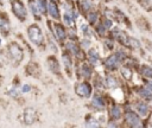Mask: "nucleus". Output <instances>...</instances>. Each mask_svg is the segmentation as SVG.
I'll use <instances>...</instances> for the list:
<instances>
[{"instance_id":"obj_1","label":"nucleus","mask_w":152,"mask_h":128,"mask_svg":"<svg viewBox=\"0 0 152 128\" xmlns=\"http://www.w3.org/2000/svg\"><path fill=\"white\" fill-rule=\"evenodd\" d=\"M7 53H8V58L10 60L17 66L21 63L23 58H24V51L20 47V45L15 41H12L8 44L7 46Z\"/></svg>"},{"instance_id":"obj_8","label":"nucleus","mask_w":152,"mask_h":128,"mask_svg":"<svg viewBox=\"0 0 152 128\" xmlns=\"http://www.w3.org/2000/svg\"><path fill=\"white\" fill-rule=\"evenodd\" d=\"M48 13L55 20H59L61 19V13H59V8H58V5H57V1L50 0L48 2Z\"/></svg>"},{"instance_id":"obj_28","label":"nucleus","mask_w":152,"mask_h":128,"mask_svg":"<svg viewBox=\"0 0 152 128\" xmlns=\"http://www.w3.org/2000/svg\"><path fill=\"white\" fill-rule=\"evenodd\" d=\"M128 46L137 49V47H139V46H140V43H139L137 39H134V38H129V41H128Z\"/></svg>"},{"instance_id":"obj_19","label":"nucleus","mask_w":152,"mask_h":128,"mask_svg":"<svg viewBox=\"0 0 152 128\" xmlns=\"http://www.w3.org/2000/svg\"><path fill=\"white\" fill-rule=\"evenodd\" d=\"M84 126H86V127H99V126H100V121H97L95 117L88 116V117L86 119Z\"/></svg>"},{"instance_id":"obj_21","label":"nucleus","mask_w":152,"mask_h":128,"mask_svg":"<svg viewBox=\"0 0 152 128\" xmlns=\"http://www.w3.org/2000/svg\"><path fill=\"white\" fill-rule=\"evenodd\" d=\"M20 92H21V91L19 90V88H18L17 85H12V87L7 90V95H10L11 97H14V98L18 97V96L20 95Z\"/></svg>"},{"instance_id":"obj_16","label":"nucleus","mask_w":152,"mask_h":128,"mask_svg":"<svg viewBox=\"0 0 152 128\" xmlns=\"http://www.w3.org/2000/svg\"><path fill=\"white\" fill-rule=\"evenodd\" d=\"M36 4L40 14H48V0H36Z\"/></svg>"},{"instance_id":"obj_5","label":"nucleus","mask_w":152,"mask_h":128,"mask_svg":"<svg viewBox=\"0 0 152 128\" xmlns=\"http://www.w3.org/2000/svg\"><path fill=\"white\" fill-rule=\"evenodd\" d=\"M75 94L82 98H88L91 95V85L88 82H78L74 87Z\"/></svg>"},{"instance_id":"obj_31","label":"nucleus","mask_w":152,"mask_h":128,"mask_svg":"<svg viewBox=\"0 0 152 128\" xmlns=\"http://www.w3.org/2000/svg\"><path fill=\"white\" fill-rule=\"evenodd\" d=\"M30 90H31V85L30 84H23V87L20 89V91L23 94H27V92H30Z\"/></svg>"},{"instance_id":"obj_33","label":"nucleus","mask_w":152,"mask_h":128,"mask_svg":"<svg viewBox=\"0 0 152 128\" xmlns=\"http://www.w3.org/2000/svg\"><path fill=\"white\" fill-rule=\"evenodd\" d=\"M146 88H147L148 90H151V91H152V82H147V84H146Z\"/></svg>"},{"instance_id":"obj_17","label":"nucleus","mask_w":152,"mask_h":128,"mask_svg":"<svg viewBox=\"0 0 152 128\" xmlns=\"http://www.w3.org/2000/svg\"><path fill=\"white\" fill-rule=\"evenodd\" d=\"M91 7V4L89 0H78V8L82 9L84 13H88Z\"/></svg>"},{"instance_id":"obj_4","label":"nucleus","mask_w":152,"mask_h":128,"mask_svg":"<svg viewBox=\"0 0 152 128\" xmlns=\"http://www.w3.org/2000/svg\"><path fill=\"white\" fill-rule=\"evenodd\" d=\"M38 121V114L37 110L32 107H27L24 109L23 115H21V122L26 126H31Z\"/></svg>"},{"instance_id":"obj_32","label":"nucleus","mask_w":152,"mask_h":128,"mask_svg":"<svg viewBox=\"0 0 152 128\" xmlns=\"http://www.w3.org/2000/svg\"><path fill=\"white\" fill-rule=\"evenodd\" d=\"M89 44H90V40H89V38H86V37H84V39H82V41H81L82 47H88Z\"/></svg>"},{"instance_id":"obj_26","label":"nucleus","mask_w":152,"mask_h":128,"mask_svg":"<svg viewBox=\"0 0 152 128\" xmlns=\"http://www.w3.org/2000/svg\"><path fill=\"white\" fill-rule=\"evenodd\" d=\"M106 83H107V87H109V88H115V87L118 85L115 78L112 77V76H108V77L106 78Z\"/></svg>"},{"instance_id":"obj_11","label":"nucleus","mask_w":152,"mask_h":128,"mask_svg":"<svg viewBox=\"0 0 152 128\" xmlns=\"http://www.w3.org/2000/svg\"><path fill=\"white\" fill-rule=\"evenodd\" d=\"M62 62H63V65H64V69H65V72L68 73L69 77H71V69H72V62H71V57L69 55V52H64L62 55Z\"/></svg>"},{"instance_id":"obj_14","label":"nucleus","mask_w":152,"mask_h":128,"mask_svg":"<svg viewBox=\"0 0 152 128\" xmlns=\"http://www.w3.org/2000/svg\"><path fill=\"white\" fill-rule=\"evenodd\" d=\"M88 59H89V63L91 65H99V62H100L99 52L95 49H90L88 51Z\"/></svg>"},{"instance_id":"obj_10","label":"nucleus","mask_w":152,"mask_h":128,"mask_svg":"<svg viewBox=\"0 0 152 128\" xmlns=\"http://www.w3.org/2000/svg\"><path fill=\"white\" fill-rule=\"evenodd\" d=\"M120 57L118 56V53H114V55H110L107 59H106V66L109 69V70H114L119 66V63H120Z\"/></svg>"},{"instance_id":"obj_12","label":"nucleus","mask_w":152,"mask_h":128,"mask_svg":"<svg viewBox=\"0 0 152 128\" xmlns=\"http://www.w3.org/2000/svg\"><path fill=\"white\" fill-rule=\"evenodd\" d=\"M126 120H127V123L132 127H139L140 126V120H139L138 115L131 110L126 113Z\"/></svg>"},{"instance_id":"obj_34","label":"nucleus","mask_w":152,"mask_h":128,"mask_svg":"<svg viewBox=\"0 0 152 128\" xmlns=\"http://www.w3.org/2000/svg\"><path fill=\"white\" fill-rule=\"evenodd\" d=\"M0 46H1V38H0Z\"/></svg>"},{"instance_id":"obj_30","label":"nucleus","mask_w":152,"mask_h":128,"mask_svg":"<svg viewBox=\"0 0 152 128\" xmlns=\"http://www.w3.org/2000/svg\"><path fill=\"white\" fill-rule=\"evenodd\" d=\"M106 30H107V28H106L102 24H101V25H99V26L96 27V31H97V33H99L100 36H103V34H104V32H106Z\"/></svg>"},{"instance_id":"obj_27","label":"nucleus","mask_w":152,"mask_h":128,"mask_svg":"<svg viewBox=\"0 0 152 128\" xmlns=\"http://www.w3.org/2000/svg\"><path fill=\"white\" fill-rule=\"evenodd\" d=\"M97 13L96 12H90L89 14H88V21L91 24V25H94L95 23H96V20H97Z\"/></svg>"},{"instance_id":"obj_24","label":"nucleus","mask_w":152,"mask_h":128,"mask_svg":"<svg viewBox=\"0 0 152 128\" xmlns=\"http://www.w3.org/2000/svg\"><path fill=\"white\" fill-rule=\"evenodd\" d=\"M141 73H142L144 76H146V77L152 78V68H150V66H147V65H144V66L141 68Z\"/></svg>"},{"instance_id":"obj_6","label":"nucleus","mask_w":152,"mask_h":128,"mask_svg":"<svg viewBox=\"0 0 152 128\" xmlns=\"http://www.w3.org/2000/svg\"><path fill=\"white\" fill-rule=\"evenodd\" d=\"M52 25H53V26L51 27V32L53 33L55 38H56L58 41H63V40H65V38H66V31H65V27H64L62 24H58V23H53Z\"/></svg>"},{"instance_id":"obj_13","label":"nucleus","mask_w":152,"mask_h":128,"mask_svg":"<svg viewBox=\"0 0 152 128\" xmlns=\"http://www.w3.org/2000/svg\"><path fill=\"white\" fill-rule=\"evenodd\" d=\"M91 105H93L95 109H97V110H102V109L104 108L106 103H104V100L102 98V96L95 95V96L93 97V100H91Z\"/></svg>"},{"instance_id":"obj_15","label":"nucleus","mask_w":152,"mask_h":128,"mask_svg":"<svg viewBox=\"0 0 152 128\" xmlns=\"http://www.w3.org/2000/svg\"><path fill=\"white\" fill-rule=\"evenodd\" d=\"M80 73H81V76H82L83 78H86V79L90 78V77H91L93 71H91V68L89 66V64L84 63V64H83V65L80 68Z\"/></svg>"},{"instance_id":"obj_3","label":"nucleus","mask_w":152,"mask_h":128,"mask_svg":"<svg viewBox=\"0 0 152 128\" xmlns=\"http://www.w3.org/2000/svg\"><path fill=\"white\" fill-rule=\"evenodd\" d=\"M11 8L15 18L20 21H25L27 18V9L21 0H11Z\"/></svg>"},{"instance_id":"obj_23","label":"nucleus","mask_w":152,"mask_h":128,"mask_svg":"<svg viewBox=\"0 0 152 128\" xmlns=\"http://www.w3.org/2000/svg\"><path fill=\"white\" fill-rule=\"evenodd\" d=\"M138 4L144 9H147V11H151L152 9V2L150 0H138Z\"/></svg>"},{"instance_id":"obj_7","label":"nucleus","mask_w":152,"mask_h":128,"mask_svg":"<svg viewBox=\"0 0 152 128\" xmlns=\"http://www.w3.org/2000/svg\"><path fill=\"white\" fill-rule=\"evenodd\" d=\"M46 63H48V69L51 73H53V75H59L61 73V66H59L58 59L53 55L49 56L46 58Z\"/></svg>"},{"instance_id":"obj_22","label":"nucleus","mask_w":152,"mask_h":128,"mask_svg":"<svg viewBox=\"0 0 152 128\" xmlns=\"http://www.w3.org/2000/svg\"><path fill=\"white\" fill-rule=\"evenodd\" d=\"M110 116H112L114 120H119V119H120V116H121V110H120V108H119L118 105L112 107V109H110Z\"/></svg>"},{"instance_id":"obj_25","label":"nucleus","mask_w":152,"mask_h":128,"mask_svg":"<svg viewBox=\"0 0 152 128\" xmlns=\"http://www.w3.org/2000/svg\"><path fill=\"white\" fill-rule=\"evenodd\" d=\"M121 73H122V76H124L125 79H131L132 78V71L128 68H122L121 69Z\"/></svg>"},{"instance_id":"obj_20","label":"nucleus","mask_w":152,"mask_h":128,"mask_svg":"<svg viewBox=\"0 0 152 128\" xmlns=\"http://www.w3.org/2000/svg\"><path fill=\"white\" fill-rule=\"evenodd\" d=\"M137 110L139 111L140 115L145 116V115H147V113H148V107H147V104H145L144 102H140V103L137 104Z\"/></svg>"},{"instance_id":"obj_2","label":"nucleus","mask_w":152,"mask_h":128,"mask_svg":"<svg viewBox=\"0 0 152 128\" xmlns=\"http://www.w3.org/2000/svg\"><path fill=\"white\" fill-rule=\"evenodd\" d=\"M27 37L36 46H43L44 45V34L37 24H32L28 26Z\"/></svg>"},{"instance_id":"obj_9","label":"nucleus","mask_w":152,"mask_h":128,"mask_svg":"<svg viewBox=\"0 0 152 128\" xmlns=\"http://www.w3.org/2000/svg\"><path fill=\"white\" fill-rule=\"evenodd\" d=\"M10 31H11V23H10L8 18L6 17V14L1 13L0 14V33L4 37H7Z\"/></svg>"},{"instance_id":"obj_18","label":"nucleus","mask_w":152,"mask_h":128,"mask_svg":"<svg viewBox=\"0 0 152 128\" xmlns=\"http://www.w3.org/2000/svg\"><path fill=\"white\" fill-rule=\"evenodd\" d=\"M139 95H140L141 97H144L145 100H147V101H152V91L148 90L147 88H141V89H139Z\"/></svg>"},{"instance_id":"obj_29","label":"nucleus","mask_w":152,"mask_h":128,"mask_svg":"<svg viewBox=\"0 0 152 128\" xmlns=\"http://www.w3.org/2000/svg\"><path fill=\"white\" fill-rule=\"evenodd\" d=\"M102 25H103L106 28H110V27H112V25H113V23H112V20H110V19H108V18H104V20H103Z\"/></svg>"}]
</instances>
